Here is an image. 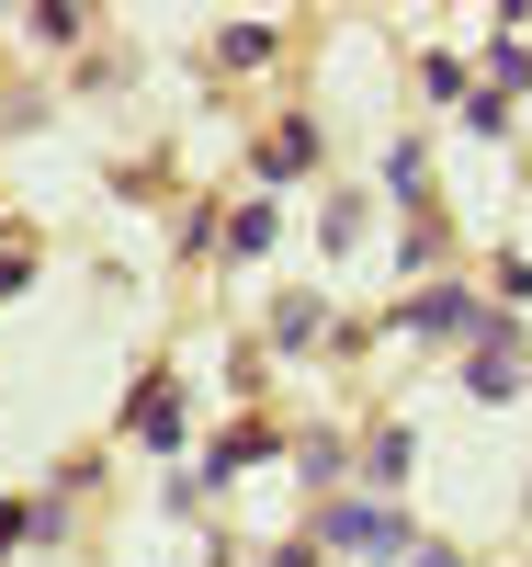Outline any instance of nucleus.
Here are the masks:
<instances>
[{"label": "nucleus", "instance_id": "1", "mask_svg": "<svg viewBox=\"0 0 532 567\" xmlns=\"http://www.w3.org/2000/svg\"><path fill=\"white\" fill-rule=\"evenodd\" d=\"M328 534H341L352 556H385V545H397V523H385V511H341V523H328Z\"/></svg>", "mask_w": 532, "mask_h": 567}]
</instances>
